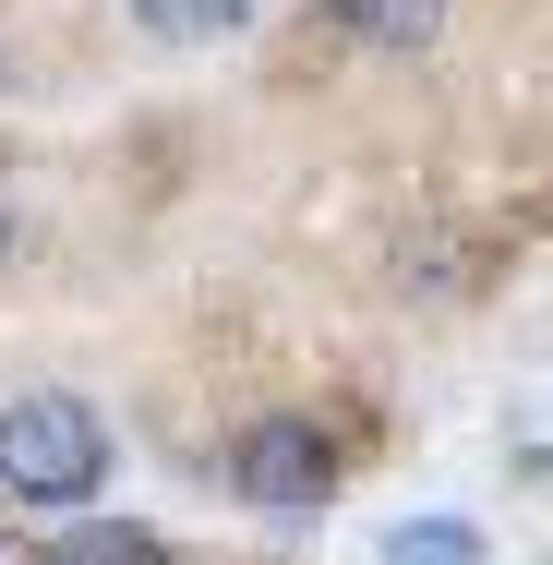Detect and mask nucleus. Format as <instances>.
I'll return each mask as SVG.
<instances>
[{
    "mask_svg": "<svg viewBox=\"0 0 553 565\" xmlns=\"http://www.w3.org/2000/svg\"><path fill=\"white\" fill-rule=\"evenodd\" d=\"M337 434L313 409H265V422H241L228 434V493L253 505V518H326L337 505Z\"/></svg>",
    "mask_w": 553,
    "mask_h": 565,
    "instance_id": "obj_2",
    "label": "nucleus"
},
{
    "mask_svg": "<svg viewBox=\"0 0 553 565\" xmlns=\"http://www.w3.org/2000/svg\"><path fill=\"white\" fill-rule=\"evenodd\" d=\"M373 565H493V542H481L469 518H397V530L373 542Z\"/></svg>",
    "mask_w": 553,
    "mask_h": 565,
    "instance_id": "obj_4",
    "label": "nucleus"
},
{
    "mask_svg": "<svg viewBox=\"0 0 553 565\" xmlns=\"http://www.w3.org/2000/svg\"><path fill=\"white\" fill-rule=\"evenodd\" d=\"M337 36H361V49H385V61H410V49H434L445 36V0H326Z\"/></svg>",
    "mask_w": 553,
    "mask_h": 565,
    "instance_id": "obj_3",
    "label": "nucleus"
},
{
    "mask_svg": "<svg viewBox=\"0 0 553 565\" xmlns=\"http://www.w3.org/2000/svg\"><path fill=\"white\" fill-rule=\"evenodd\" d=\"M0 241H12V228H0Z\"/></svg>",
    "mask_w": 553,
    "mask_h": 565,
    "instance_id": "obj_7",
    "label": "nucleus"
},
{
    "mask_svg": "<svg viewBox=\"0 0 553 565\" xmlns=\"http://www.w3.org/2000/svg\"><path fill=\"white\" fill-rule=\"evenodd\" d=\"M36 565H169V542H157V530H132V518H73Z\"/></svg>",
    "mask_w": 553,
    "mask_h": 565,
    "instance_id": "obj_6",
    "label": "nucleus"
},
{
    "mask_svg": "<svg viewBox=\"0 0 553 565\" xmlns=\"http://www.w3.org/2000/svg\"><path fill=\"white\" fill-rule=\"evenodd\" d=\"M97 481H109V422H97L85 397L24 385V397L0 409V493H12V505L73 518V505H97Z\"/></svg>",
    "mask_w": 553,
    "mask_h": 565,
    "instance_id": "obj_1",
    "label": "nucleus"
},
{
    "mask_svg": "<svg viewBox=\"0 0 553 565\" xmlns=\"http://www.w3.org/2000/svg\"><path fill=\"white\" fill-rule=\"evenodd\" d=\"M265 0H132V24L145 36H169V49H217V36H241Z\"/></svg>",
    "mask_w": 553,
    "mask_h": 565,
    "instance_id": "obj_5",
    "label": "nucleus"
}]
</instances>
